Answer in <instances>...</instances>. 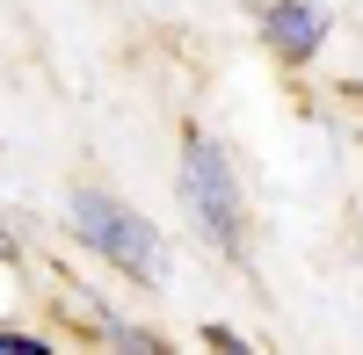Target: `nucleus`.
Masks as SVG:
<instances>
[{
  "label": "nucleus",
  "instance_id": "f257e3e1",
  "mask_svg": "<svg viewBox=\"0 0 363 355\" xmlns=\"http://www.w3.org/2000/svg\"><path fill=\"white\" fill-rule=\"evenodd\" d=\"M182 203H189V218L203 225V240L218 247L225 261L247 269V232H255L247 189H240V174H233V153H225L203 124L182 131Z\"/></svg>",
  "mask_w": 363,
  "mask_h": 355
},
{
  "label": "nucleus",
  "instance_id": "f03ea898",
  "mask_svg": "<svg viewBox=\"0 0 363 355\" xmlns=\"http://www.w3.org/2000/svg\"><path fill=\"white\" fill-rule=\"evenodd\" d=\"M66 218H73V240L95 254V261H109L116 276H131V283H167V240H160V225L145 218V211H131L124 196L80 182L73 203H66Z\"/></svg>",
  "mask_w": 363,
  "mask_h": 355
},
{
  "label": "nucleus",
  "instance_id": "7ed1b4c3",
  "mask_svg": "<svg viewBox=\"0 0 363 355\" xmlns=\"http://www.w3.org/2000/svg\"><path fill=\"white\" fill-rule=\"evenodd\" d=\"M255 29H262L269 58H284V66H313L320 44H327V29H335V15H327L320 0H262Z\"/></svg>",
  "mask_w": 363,
  "mask_h": 355
},
{
  "label": "nucleus",
  "instance_id": "20e7f679",
  "mask_svg": "<svg viewBox=\"0 0 363 355\" xmlns=\"http://www.w3.org/2000/svg\"><path fill=\"white\" fill-rule=\"evenodd\" d=\"M0 355H51L44 334H22V327H0Z\"/></svg>",
  "mask_w": 363,
  "mask_h": 355
},
{
  "label": "nucleus",
  "instance_id": "39448f33",
  "mask_svg": "<svg viewBox=\"0 0 363 355\" xmlns=\"http://www.w3.org/2000/svg\"><path fill=\"white\" fill-rule=\"evenodd\" d=\"M0 261H8V269L22 261V247H15V232H8V225H0Z\"/></svg>",
  "mask_w": 363,
  "mask_h": 355
},
{
  "label": "nucleus",
  "instance_id": "423d86ee",
  "mask_svg": "<svg viewBox=\"0 0 363 355\" xmlns=\"http://www.w3.org/2000/svg\"><path fill=\"white\" fill-rule=\"evenodd\" d=\"M342 95H349V102H363V80H349V87H342Z\"/></svg>",
  "mask_w": 363,
  "mask_h": 355
}]
</instances>
